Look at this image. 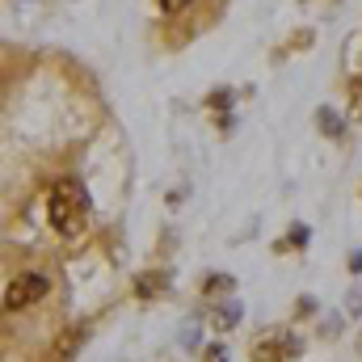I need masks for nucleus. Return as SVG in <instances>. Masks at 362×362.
<instances>
[{
    "mask_svg": "<svg viewBox=\"0 0 362 362\" xmlns=\"http://www.w3.org/2000/svg\"><path fill=\"white\" fill-rule=\"evenodd\" d=\"M47 219L59 236H81L89 219V194L76 177H59L47 194Z\"/></svg>",
    "mask_w": 362,
    "mask_h": 362,
    "instance_id": "1",
    "label": "nucleus"
},
{
    "mask_svg": "<svg viewBox=\"0 0 362 362\" xmlns=\"http://www.w3.org/2000/svg\"><path fill=\"white\" fill-rule=\"evenodd\" d=\"M47 291H51V278H47V274H38V270L17 274V278L4 286V312H21V308L38 303Z\"/></svg>",
    "mask_w": 362,
    "mask_h": 362,
    "instance_id": "2",
    "label": "nucleus"
},
{
    "mask_svg": "<svg viewBox=\"0 0 362 362\" xmlns=\"http://www.w3.org/2000/svg\"><path fill=\"white\" fill-rule=\"evenodd\" d=\"M320 131L333 135V139L341 135V118H337V110H320Z\"/></svg>",
    "mask_w": 362,
    "mask_h": 362,
    "instance_id": "3",
    "label": "nucleus"
},
{
    "mask_svg": "<svg viewBox=\"0 0 362 362\" xmlns=\"http://www.w3.org/2000/svg\"><path fill=\"white\" fill-rule=\"evenodd\" d=\"M185 4H189V0H160V8H165V13H181Z\"/></svg>",
    "mask_w": 362,
    "mask_h": 362,
    "instance_id": "4",
    "label": "nucleus"
},
{
    "mask_svg": "<svg viewBox=\"0 0 362 362\" xmlns=\"http://www.w3.org/2000/svg\"><path fill=\"white\" fill-rule=\"evenodd\" d=\"M206 362H228V358H223L219 350H211V354H206Z\"/></svg>",
    "mask_w": 362,
    "mask_h": 362,
    "instance_id": "5",
    "label": "nucleus"
}]
</instances>
